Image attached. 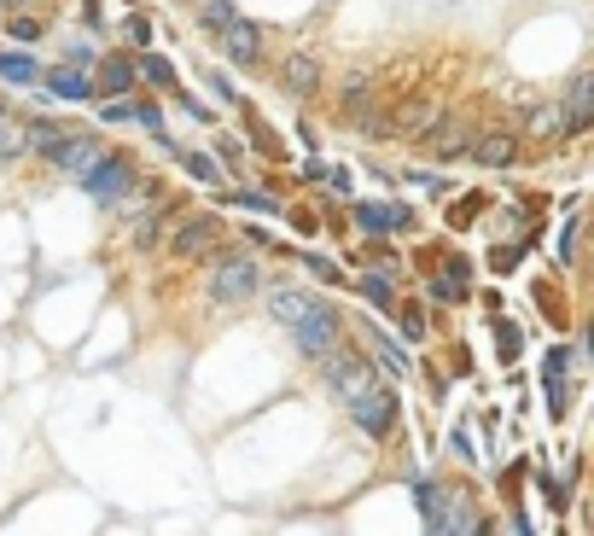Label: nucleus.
<instances>
[{
  "instance_id": "nucleus-1",
  "label": "nucleus",
  "mask_w": 594,
  "mask_h": 536,
  "mask_svg": "<svg viewBox=\"0 0 594 536\" xmlns=\"http://www.w3.org/2000/svg\"><path fill=\"white\" fill-rule=\"evenodd\" d=\"M268 309H274V321H280V327H292V338H297V350H303V356H327L332 344H338V333H344L338 309L321 303V298H309V292H274Z\"/></svg>"
},
{
  "instance_id": "nucleus-2",
  "label": "nucleus",
  "mask_w": 594,
  "mask_h": 536,
  "mask_svg": "<svg viewBox=\"0 0 594 536\" xmlns=\"http://www.w3.org/2000/svg\"><path fill=\"white\" fill-rule=\"evenodd\" d=\"M257 286H263L257 257H245V251H210V303H245V298H257Z\"/></svg>"
},
{
  "instance_id": "nucleus-3",
  "label": "nucleus",
  "mask_w": 594,
  "mask_h": 536,
  "mask_svg": "<svg viewBox=\"0 0 594 536\" xmlns=\"http://www.w3.org/2000/svg\"><path fill=\"white\" fill-rule=\"evenodd\" d=\"M414 502L426 513V531L449 536V531H484V519L472 513V507L455 496V490H443V484H414Z\"/></svg>"
},
{
  "instance_id": "nucleus-4",
  "label": "nucleus",
  "mask_w": 594,
  "mask_h": 536,
  "mask_svg": "<svg viewBox=\"0 0 594 536\" xmlns=\"http://www.w3.org/2000/svg\"><path fill=\"white\" fill-rule=\"evenodd\" d=\"M82 187H88V199H99V204H123L140 187V175H134V164L129 158H117V152H105L88 175H82Z\"/></svg>"
},
{
  "instance_id": "nucleus-5",
  "label": "nucleus",
  "mask_w": 594,
  "mask_h": 536,
  "mask_svg": "<svg viewBox=\"0 0 594 536\" xmlns=\"http://www.w3.org/2000/svg\"><path fill=\"white\" fill-rule=\"evenodd\" d=\"M350 414H356V432L362 437H391L396 432V397L385 385H367L350 397Z\"/></svg>"
},
{
  "instance_id": "nucleus-6",
  "label": "nucleus",
  "mask_w": 594,
  "mask_h": 536,
  "mask_svg": "<svg viewBox=\"0 0 594 536\" xmlns=\"http://www.w3.org/2000/svg\"><path fill=\"white\" fill-rule=\"evenodd\" d=\"M216 245H222V222H216V216H181V222H175V239H169V251H175L181 263L210 257Z\"/></svg>"
},
{
  "instance_id": "nucleus-7",
  "label": "nucleus",
  "mask_w": 594,
  "mask_h": 536,
  "mask_svg": "<svg viewBox=\"0 0 594 536\" xmlns=\"http://www.w3.org/2000/svg\"><path fill=\"white\" fill-rule=\"evenodd\" d=\"M216 47H222V53H228L233 65H263V30H257V24H251V18H239V12H233L228 24H222V30H216Z\"/></svg>"
},
{
  "instance_id": "nucleus-8",
  "label": "nucleus",
  "mask_w": 594,
  "mask_h": 536,
  "mask_svg": "<svg viewBox=\"0 0 594 536\" xmlns=\"http://www.w3.org/2000/svg\"><path fill=\"white\" fill-rule=\"evenodd\" d=\"M554 117H560V134L589 129V123H594V76H571V88L560 94Z\"/></svg>"
},
{
  "instance_id": "nucleus-9",
  "label": "nucleus",
  "mask_w": 594,
  "mask_h": 536,
  "mask_svg": "<svg viewBox=\"0 0 594 536\" xmlns=\"http://www.w3.org/2000/svg\"><path fill=\"white\" fill-rule=\"evenodd\" d=\"M327 385L350 402L356 391H367V385H373V368H367L362 356H350V350H338V344H332V350H327Z\"/></svg>"
},
{
  "instance_id": "nucleus-10",
  "label": "nucleus",
  "mask_w": 594,
  "mask_h": 536,
  "mask_svg": "<svg viewBox=\"0 0 594 536\" xmlns=\"http://www.w3.org/2000/svg\"><path fill=\"white\" fill-rule=\"evenodd\" d=\"M356 228L362 234H408L414 210L408 204H356Z\"/></svg>"
},
{
  "instance_id": "nucleus-11",
  "label": "nucleus",
  "mask_w": 594,
  "mask_h": 536,
  "mask_svg": "<svg viewBox=\"0 0 594 536\" xmlns=\"http://www.w3.org/2000/svg\"><path fill=\"white\" fill-rule=\"evenodd\" d=\"M105 158V146H99V134H65L59 140V152H53V164L70 169V175H88V169Z\"/></svg>"
},
{
  "instance_id": "nucleus-12",
  "label": "nucleus",
  "mask_w": 594,
  "mask_h": 536,
  "mask_svg": "<svg viewBox=\"0 0 594 536\" xmlns=\"http://www.w3.org/2000/svg\"><path fill=\"white\" fill-rule=\"evenodd\" d=\"M280 82H286V94H297V100L315 94V88H321V59H315L309 47H297L292 59L280 65Z\"/></svg>"
},
{
  "instance_id": "nucleus-13",
  "label": "nucleus",
  "mask_w": 594,
  "mask_h": 536,
  "mask_svg": "<svg viewBox=\"0 0 594 536\" xmlns=\"http://www.w3.org/2000/svg\"><path fill=\"white\" fill-rule=\"evenodd\" d=\"M466 158H478V164L501 169V164H513V158H519V140H513V134H507V129L472 134V146H466Z\"/></svg>"
},
{
  "instance_id": "nucleus-14",
  "label": "nucleus",
  "mask_w": 594,
  "mask_h": 536,
  "mask_svg": "<svg viewBox=\"0 0 594 536\" xmlns=\"http://www.w3.org/2000/svg\"><path fill=\"white\" fill-rule=\"evenodd\" d=\"M420 140H431V146H437L443 158H461L466 146H472V129H466L461 117H437V123H431L426 134H420Z\"/></svg>"
},
{
  "instance_id": "nucleus-15",
  "label": "nucleus",
  "mask_w": 594,
  "mask_h": 536,
  "mask_svg": "<svg viewBox=\"0 0 594 536\" xmlns=\"http://www.w3.org/2000/svg\"><path fill=\"white\" fill-rule=\"evenodd\" d=\"M437 117H443V111H437L431 100H402V105H396V117H391V129H396V134H414V140H420V134L437 123Z\"/></svg>"
},
{
  "instance_id": "nucleus-16",
  "label": "nucleus",
  "mask_w": 594,
  "mask_h": 536,
  "mask_svg": "<svg viewBox=\"0 0 594 536\" xmlns=\"http://www.w3.org/2000/svg\"><path fill=\"white\" fill-rule=\"evenodd\" d=\"M94 94H129L134 82V59H94Z\"/></svg>"
},
{
  "instance_id": "nucleus-17",
  "label": "nucleus",
  "mask_w": 594,
  "mask_h": 536,
  "mask_svg": "<svg viewBox=\"0 0 594 536\" xmlns=\"http://www.w3.org/2000/svg\"><path fill=\"white\" fill-rule=\"evenodd\" d=\"M47 88L59 94V100H94V82L82 76L76 65H65V70H47Z\"/></svg>"
},
{
  "instance_id": "nucleus-18",
  "label": "nucleus",
  "mask_w": 594,
  "mask_h": 536,
  "mask_svg": "<svg viewBox=\"0 0 594 536\" xmlns=\"http://www.w3.org/2000/svg\"><path fill=\"white\" fill-rule=\"evenodd\" d=\"M59 140H65V129H59V123H30V129H24V146H30V152H41V158H53V152H59Z\"/></svg>"
},
{
  "instance_id": "nucleus-19",
  "label": "nucleus",
  "mask_w": 594,
  "mask_h": 536,
  "mask_svg": "<svg viewBox=\"0 0 594 536\" xmlns=\"http://www.w3.org/2000/svg\"><path fill=\"white\" fill-rule=\"evenodd\" d=\"M466 292V263H455V268H443L437 280H431V298H443V303H455Z\"/></svg>"
},
{
  "instance_id": "nucleus-20",
  "label": "nucleus",
  "mask_w": 594,
  "mask_h": 536,
  "mask_svg": "<svg viewBox=\"0 0 594 536\" xmlns=\"http://www.w3.org/2000/svg\"><path fill=\"white\" fill-rule=\"evenodd\" d=\"M565 362H571V356L554 350V356H548V373H542V385H548V402H554V408H565Z\"/></svg>"
},
{
  "instance_id": "nucleus-21",
  "label": "nucleus",
  "mask_w": 594,
  "mask_h": 536,
  "mask_svg": "<svg viewBox=\"0 0 594 536\" xmlns=\"http://www.w3.org/2000/svg\"><path fill=\"white\" fill-rule=\"evenodd\" d=\"M41 70H35L30 53H0V82H35Z\"/></svg>"
},
{
  "instance_id": "nucleus-22",
  "label": "nucleus",
  "mask_w": 594,
  "mask_h": 536,
  "mask_svg": "<svg viewBox=\"0 0 594 536\" xmlns=\"http://www.w3.org/2000/svg\"><path fill=\"white\" fill-rule=\"evenodd\" d=\"M140 76H146V82H158V88H175V65L158 59V53H140Z\"/></svg>"
},
{
  "instance_id": "nucleus-23",
  "label": "nucleus",
  "mask_w": 594,
  "mask_h": 536,
  "mask_svg": "<svg viewBox=\"0 0 594 536\" xmlns=\"http://www.w3.org/2000/svg\"><path fill=\"white\" fill-rule=\"evenodd\" d=\"M362 298H367V303H379V309H391V274H385V268L362 280Z\"/></svg>"
},
{
  "instance_id": "nucleus-24",
  "label": "nucleus",
  "mask_w": 594,
  "mask_h": 536,
  "mask_svg": "<svg viewBox=\"0 0 594 536\" xmlns=\"http://www.w3.org/2000/svg\"><path fill=\"white\" fill-rule=\"evenodd\" d=\"M228 18H233V0H204V12H198V24H204V30H210V35L222 30Z\"/></svg>"
},
{
  "instance_id": "nucleus-25",
  "label": "nucleus",
  "mask_w": 594,
  "mask_h": 536,
  "mask_svg": "<svg viewBox=\"0 0 594 536\" xmlns=\"http://www.w3.org/2000/svg\"><path fill=\"white\" fill-rule=\"evenodd\" d=\"M146 35H152V24H146L140 12H129V18H123V41H134V47H146Z\"/></svg>"
},
{
  "instance_id": "nucleus-26",
  "label": "nucleus",
  "mask_w": 594,
  "mask_h": 536,
  "mask_svg": "<svg viewBox=\"0 0 594 536\" xmlns=\"http://www.w3.org/2000/svg\"><path fill=\"white\" fill-rule=\"evenodd\" d=\"M379 362H385V368H391V373H408V356L396 350L391 338H379Z\"/></svg>"
},
{
  "instance_id": "nucleus-27",
  "label": "nucleus",
  "mask_w": 594,
  "mask_h": 536,
  "mask_svg": "<svg viewBox=\"0 0 594 536\" xmlns=\"http://www.w3.org/2000/svg\"><path fill=\"white\" fill-rule=\"evenodd\" d=\"M6 30L18 35V41H41V18H24V12H18V18H12Z\"/></svg>"
},
{
  "instance_id": "nucleus-28",
  "label": "nucleus",
  "mask_w": 594,
  "mask_h": 536,
  "mask_svg": "<svg viewBox=\"0 0 594 536\" xmlns=\"http://www.w3.org/2000/svg\"><path fill=\"white\" fill-rule=\"evenodd\" d=\"M181 164H187V175H198V181H216V164H210V158H198V152H187Z\"/></svg>"
},
{
  "instance_id": "nucleus-29",
  "label": "nucleus",
  "mask_w": 594,
  "mask_h": 536,
  "mask_svg": "<svg viewBox=\"0 0 594 536\" xmlns=\"http://www.w3.org/2000/svg\"><path fill=\"white\" fill-rule=\"evenodd\" d=\"M402 338H426V315L420 309H402Z\"/></svg>"
},
{
  "instance_id": "nucleus-30",
  "label": "nucleus",
  "mask_w": 594,
  "mask_h": 536,
  "mask_svg": "<svg viewBox=\"0 0 594 536\" xmlns=\"http://www.w3.org/2000/svg\"><path fill=\"white\" fill-rule=\"evenodd\" d=\"M65 65H76V70L88 65V70H94V47H88V41H76V47H65Z\"/></svg>"
},
{
  "instance_id": "nucleus-31",
  "label": "nucleus",
  "mask_w": 594,
  "mask_h": 536,
  "mask_svg": "<svg viewBox=\"0 0 594 536\" xmlns=\"http://www.w3.org/2000/svg\"><path fill=\"white\" fill-rule=\"evenodd\" d=\"M495 344H501V356H519V333L501 321V333H495Z\"/></svg>"
},
{
  "instance_id": "nucleus-32",
  "label": "nucleus",
  "mask_w": 594,
  "mask_h": 536,
  "mask_svg": "<svg viewBox=\"0 0 594 536\" xmlns=\"http://www.w3.org/2000/svg\"><path fill=\"white\" fill-rule=\"evenodd\" d=\"M233 204H251V210H274V199H263V193H233Z\"/></svg>"
},
{
  "instance_id": "nucleus-33",
  "label": "nucleus",
  "mask_w": 594,
  "mask_h": 536,
  "mask_svg": "<svg viewBox=\"0 0 594 536\" xmlns=\"http://www.w3.org/2000/svg\"><path fill=\"white\" fill-rule=\"evenodd\" d=\"M309 274H321V280H338V268H332L327 257H309Z\"/></svg>"
},
{
  "instance_id": "nucleus-34",
  "label": "nucleus",
  "mask_w": 594,
  "mask_h": 536,
  "mask_svg": "<svg viewBox=\"0 0 594 536\" xmlns=\"http://www.w3.org/2000/svg\"><path fill=\"white\" fill-rule=\"evenodd\" d=\"M12 6H24V0H0V12H12Z\"/></svg>"
}]
</instances>
